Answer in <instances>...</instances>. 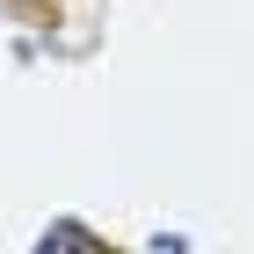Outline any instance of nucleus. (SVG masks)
<instances>
[{
	"label": "nucleus",
	"instance_id": "nucleus-1",
	"mask_svg": "<svg viewBox=\"0 0 254 254\" xmlns=\"http://www.w3.org/2000/svg\"><path fill=\"white\" fill-rule=\"evenodd\" d=\"M37 254H102V240L87 233V225H73V218H59V225L37 240Z\"/></svg>",
	"mask_w": 254,
	"mask_h": 254
}]
</instances>
